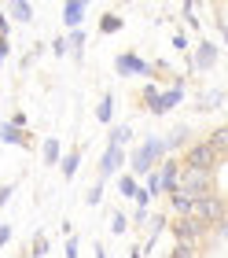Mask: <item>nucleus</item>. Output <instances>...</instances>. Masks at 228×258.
I'll return each instance as SVG.
<instances>
[{
    "label": "nucleus",
    "instance_id": "obj_1",
    "mask_svg": "<svg viewBox=\"0 0 228 258\" xmlns=\"http://www.w3.org/2000/svg\"><path fill=\"white\" fill-rule=\"evenodd\" d=\"M162 159H166V140L162 137H147L133 155L125 159V166H129L133 177H147V173H155L162 166Z\"/></svg>",
    "mask_w": 228,
    "mask_h": 258
},
{
    "label": "nucleus",
    "instance_id": "obj_2",
    "mask_svg": "<svg viewBox=\"0 0 228 258\" xmlns=\"http://www.w3.org/2000/svg\"><path fill=\"white\" fill-rule=\"evenodd\" d=\"M140 100L147 103V107H143V111H151V114H170V111L177 107V103L184 100V81L177 78V81H173V85L166 89V92H159L155 85H143V92H140Z\"/></svg>",
    "mask_w": 228,
    "mask_h": 258
},
{
    "label": "nucleus",
    "instance_id": "obj_3",
    "mask_svg": "<svg viewBox=\"0 0 228 258\" xmlns=\"http://www.w3.org/2000/svg\"><path fill=\"white\" fill-rule=\"evenodd\" d=\"M191 218L202 221L206 229H217L221 221L228 218V199L221 192H210V196H199L195 203H191Z\"/></svg>",
    "mask_w": 228,
    "mask_h": 258
},
{
    "label": "nucleus",
    "instance_id": "obj_4",
    "mask_svg": "<svg viewBox=\"0 0 228 258\" xmlns=\"http://www.w3.org/2000/svg\"><path fill=\"white\" fill-rule=\"evenodd\" d=\"M170 232H173V240L181 243V247H199V251H202V240H206L213 229H206V225L195 221V218H177L173 225H170Z\"/></svg>",
    "mask_w": 228,
    "mask_h": 258
},
{
    "label": "nucleus",
    "instance_id": "obj_5",
    "mask_svg": "<svg viewBox=\"0 0 228 258\" xmlns=\"http://www.w3.org/2000/svg\"><path fill=\"white\" fill-rule=\"evenodd\" d=\"M181 192L199 199V196H210L213 192V170H195V166H184L181 173Z\"/></svg>",
    "mask_w": 228,
    "mask_h": 258
},
{
    "label": "nucleus",
    "instance_id": "obj_6",
    "mask_svg": "<svg viewBox=\"0 0 228 258\" xmlns=\"http://www.w3.org/2000/svg\"><path fill=\"white\" fill-rule=\"evenodd\" d=\"M125 148H118V144H107L103 151V159H100V166H96V177H100V184H107L111 177H118V173L125 170Z\"/></svg>",
    "mask_w": 228,
    "mask_h": 258
},
{
    "label": "nucleus",
    "instance_id": "obj_7",
    "mask_svg": "<svg viewBox=\"0 0 228 258\" xmlns=\"http://www.w3.org/2000/svg\"><path fill=\"white\" fill-rule=\"evenodd\" d=\"M184 166H195V170H217V155H213V148L206 140H195V144L184 148Z\"/></svg>",
    "mask_w": 228,
    "mask_h": 258
},
{
    "label": "nucleus",
    "instance_id": "obj_8",
    "mask_svg": "<svg viewBox=\"0 0 228 258\" xmlns=\"http://www.w3.org/2000/svg\"><path fill=\"white\" fill-rule=\"evenodd\" d=\"M181 173H184V162H181V159H162L159 181H162V192H166V196L181 192Z\"/></svg>",
    "mask_w": 228,
    "mask_h": 258
},
{
    "label": "nucleus",
    "instance_id": "obj_9",
    "mask_svg": "<svg viewBox=\"0 0 228 258\" xmlns=\"http://www.w3.org/2000/svg\"><path fill=\"white\" fill-rule=\"evenodd\" d=\"M114 67H118V74H122V78H151V63L140 59V55H133V52H122Z\"/></svg>",
    "mask_w": 228,
    "mask_h": 258
},
{
    "label": "nucleus",
    "instance_id": "obj_10",
    "mask_svg": "<svg viewBox=\"0 0 228 258\" xmlns=\"http://www.w3.org/2000/svg\"><path fill=\"white\" fill-rule=\"evenodd\" d=\"M166 229H170V221H166L162 214H151V218H147V225H143V240H140L143 254H147V251L155 247V243H159V236H162Z\"/></svg>",
    "mask_w": 228,
    "mask_h": 258
},
{
    "label": "nucleus",
    "instance_id": "obj_11",
    "mask_svg": "<svg viewBox=\"0 0 228 258\" xmlns=\"http://www.w3.org/2000/svg\"><path fill=\"white\" fill-rule=\"evenodd\" d=\"M85 15H89V4H85V0H66V4L59 8V19H63L70 30H78L81 22H85Z\"/></svg>",
    "mask_w": 228,
    "mask_h": 258
},
{
    "label": "nucleus",
    "instance_id": "obj_12",
    "mask_svg": "<svg viewBox=\"0 0 228 258\" xmlns=\"http://www.w3.org/2000/svg\"><path fill=\"white\" fill-rule=\"evenodd\" d=\"M213 63H217V44L202 37L195 44V63H191V70H213Z\"/></svg>",
    "mask_w": 228,
    "mask_h": 258
},
{
    "label": "nucleus",
    "instance_id": "obj_13",
    "mask_svg": "<svg viewBox=\"0 0 228 258\" xmlns=\"http://www.w3.org/2000/svg\"><path fill=\"white\" fill-rule=\"evenodd\" d=\"M30 133L22 125H15V122H4L0 125V144H11V148H30Z\"/></svg>",
    "mask_w": 228,
    "mask_h": 258
},
{
    "label": "nucleus",
    "instance_id": "obj_14",
    "mask_svg": "<svg viewBox=\"0 0 228 258\" xmlns=\"http://www.w3.org/2000/svg\"><path fill=\"white\" fill-rule=\"evenodd\" d=\"M206 144L213 148L217 159H228V125H217L213 133H206Z\"/></svg>",
    "mask_w": 228,
    "mask_h": 258
},
{
    "label": "nucleus",
    "instance_id": "obj_15",
    "mask_svg": "<svg viewBox=\"0 0 228 258\" xmlns=\"http://www.w3.org/2000/svg\"><path fill=\"white\" fill-rule=\"evenodd\" d=\"M8 15L15 22H33V15H37V8L30 4V0H11L8 4Z\"/></svg>",
    "mask_w": 228,
    "mask_h": 258
},
{
    "label": "nucleus",
    "instance_id": "obj_16",
    "mask_svg": "<svg viewBox=\"0 0 228 258\" xmlns=\"http://www.w3.org/2000/svg\"><path fill=\"white\" fill-rule=\"evenodd\" d=\"M78 166H81V148H70L63 159H59V173H63V181H70L78 173Z\"/></svg>",
    "mask_w": 228,
    "mask_h": 258
},
{
    "label": "nucleus",
    "instance_id": "obj_17",
    "mask_svg": "<svg viewBox=\"0 0 228 258\" xmlns=\"http://www.w3.org/2000/svg\"><path fill=\"white\" fill-rule=\"evenodd\" d=\"M191 203H195L191 196L173 192V196H170V214H173V218H191Z\"/></svg>",
    "mask_w": 228,
    "mask_h": 258
},
{
    "label": "nucleus",
    "instance_id": "obj_18",
    "mask_svg": "<svg viewBox=\"0 0 228 258\" xmlns=\"http://www.w3.org/2000/svg\"><path fill=\"white\" fill-rule=\"evenodd\" d=\"M162 140H166V151H181V148H188V125H177L173 133H166Z\"/></svg>",
    "mask_w": 228,
    "mask_h": 258
},
{
    "label": "nucleus",
    "instance_id": "obj_19",
    "mask_svg": "<svg viewBox=\"0 0 228 258\" xmlns=\"http://www.w3.org/2000/svg\"><path fill=\"white\" fill-rule=\"evenodd\" d=\"M41 155H44V166H55V162H59L63 148H59V140H55V137H44V144H41Z\"/></svg>",
    "mask_w": 228,
    "mask_h": 258
},
{
    "label": "nucleus",
    "instance_id": "obj_20",
    "mask_svg": "<svg viewBox=\"0 0 228 258\" xmlns=\"http://www.w3.org/2000/svg\"><path fill=\"white\" fill-rule=\"evenodd\" d=\"M107 229H111L114 236H125L129 232V218L122 214V210H111V214H107Z\"/></svg>",
    "mask_w": 228,
    "mask_h": 258
},
{
    "label": "nucleus",
    "instance_id": "obj_21",
    "mask_svg": "<svg viewBox=\"0 0 228 258\" xmlns=\"http://www.w3.org/2000/svg\"><path fill=\"white\" fill-rule=\"evenodd\" d=\"M96 118H100L103 125H111V122H114V96H111V92H107V96L100 100V107H96Z\"/></svg>",
    "mask_w": 228,
    "mask_h": 258
},
{
    "label": "nucleus",
    "instance_id": "obj_22",
    "mask_svg": "<svg viewBox=\"0 0 228 258\" xmlns=\"http://www.w3.org/2000/svg\"><path fill=\"white\" fill-rule=\"evenodd\" d=\"M118 192H122L125 199H136L140 184H136V177H133V173H118Z\"/></svg>",
    "mask_w": 228,
    "mask_h": 258
},
{
    "label": "nucleus",
    "instance_id": "obj_23",
    "mask_svg": "<svg viewBox=\"0 0 228 258\" xmlns=\"http://www.w3.org/2000/svg\"><path fill=\"white\" fill-rule=\"evenodd\" d=\"M224 100H228V96H224L221 89H210V92H202V111H217Z\"/></svg>",
    "mask_w": 228,
    "mask_h": 258
},
{
    "label": "nucleus",
    "instance_id": "obj_24",
    "mask_svg": "<svg viewBox=\"0 0 228 258\" xmlns=\"http://www.w3.org/2000/svg\"><path fill=\"white\" fill-rule=\"evenodd\" d=\"M129 140H133V125H114V129H111V144L125 148Z\"/></svg>",
    "mask_w": 228,
    "mask_h": 258
},
{
    "label": "nucleus",
    "instance_id": "obj_25",
    "mask_svg": "<svg viewBox=\"0 0 228 258\" xmlns=\"http://www.w3.org/2000/svg\"><path fill=\"white\" fill-rule=\"evenodd\" d=\"M140 188L147 192L151 199H155V196H162V181H159V170H155V173H147V177H143V184H140Z\"/></svg>",
    "mask_w": 228,
    "mask_h": 258
},
{
    "label": "nucleus",
    "instance_id": "obj_26",
    "mask_svg": "<svg viewBox=\"0 0 228 258\" xmlns=\"http://www.w3.org/2000/svg\"><path fill=\"white\" fill-rule=\"evenodd\" d=\"M44 254H48V236L37 232V236H33V247H30V258H44Z\"/></svg>",
    "mask_w": 228,
    "mask_h": 258
},
{
    "label": "nucleus",
    "instance_id": "obj_27",
    "mask_svg": "<svg viewBox=\"0 0 228 258\" xmlns=\"http://www.w3.org/2000/svg\"><path fill=\"white\" fill-rule=\"evenodd\" d=\"M100 30H103V33H114V30H122V19H118L114 11H107V15H103V22H100Z\"/></svg>",
    "mask_w": 228,
    "mask_h": 258
},
{
    "label": "nucleus",
    "instance_id": "obj_28",
    "mask_svg": "<svg viewBox=\"0 0 228 258\" xmlns=\"http://www.w3.org/2000/svg\"><path fill=\"white\" fill-rule=\"evenodd\" d=\"M170 258H202V251H199V247H181V243H173Z\"/></svg>",
    "mask_w": 228,
    "mask_h": 258
},
{
    "label": "nucleus",
    "instance_id": "obj_29",
    "mask_svg": "<svg viewBox=\"0 0 228 258\" xmlns=\"http://www.w3.org/2000/svg\"><path fill=\"white\" fill-rule=\"evenodd\" d=\"M85 203H89V207H100V203H103V184H100V181L85 192Z\"/></svg>",
    "mask_w": 228,
    "mask_h": 258
},
{
    "label": "nucleus",
    "instance_id": "obj_30",
    "mask_svg": "<svg viewBox=\"0 0 228 258\" xmlns=\"http://www.w3.org/2000/svg\"><path fill=\"white\" fill-rule=\"evenodd\" d=\"M173 48H177V52H188V33H184V30L173 33Z\"/></svg>",
    "mask_w": 228,
    "mask_h": 258
},
{
    "label": "nucleus",
    "instance_id": "obj_31",
    "mask_svg": "<svg viewBox=\"0 0 228 258\" xmlns=\"http://www.w3.org/2000/svg\"><path fill=\"white\" fill-rule=\"evenodd\" d=\"M52 52H55V55H66V52H70V41H66V37H55V41H52Z\"/></svg>",
    "mask_w": 228,
    "mask_h": 258
},
{
    "label": "nucleus",
    "instance_id": "obj_32",
    "mask_svg": "<svg viewBox=\"0 0 228 258\" xmlns=\"http://www.w3.org/2000/svg\"><path fill=\"white\" fill-rule=\"evenodd\" d=\"M147 218H151V210H147V207H136V214H133V221H136L140 229L147 225Z\"/></svg>",
    "mask_w": 228,
    "mask_h": 258
},
{
    "label": "nucleus",
    "instance_id": "obj_33",
    "mask_svg": "<svg viewBox=\"0 0 228 258\" xmlns=\"http://www.w3.org/2000/svg\"><path fill=\"white\" fill-rule=\"evenodd\" d=\"M63 258H81V254H78V240H74V236L66 240V247H63Z\"/></svg>",
    "mask_w": 228,
    "mask_h": 258
},
{
    "label": "nucleus",
    "instance_id": "obj_34",
    "mask_svg": "<svg viewBox=\"0 0 228 258\" xmlns=\"http://www.w3.org/2000/svg\"><path fill=\"white\" fill-rule=\"evenodd\" d=\"M11 243V225H0V247H8Z\"/></svg>",
    "mask_w": 228,
    "mask_h": 258
},
{
    "label": "nucleus",
    "instance_id": "obj_35",
    "mask_svg": "<svg viewBox=\"0 0 228 258\" xmlns=\"http://www.w3.org/2000/svg\"><path fill=\"white\" fill-rule=\"evenodd\" d=\"M70 44H74V48H81V44H85V33L74 30V33H70Z\"/></svg>",
    "mask_w": 228,
    "mask_h": 258
},
{
    "label": "nucleus",
    "instance_id": "obj_36",
    "mask_svg": "<svg viewBox=\"0 0 228 258\" xmlns=\"http://www.w3.org/2000/svg\"><path fill=\"white\" fill-rule=\"evenodd\" d=\"M11 192H15V184H4V188H0V207H4L8 199H11Z\"/></svg>",
    "mask_w": 228,
    "mask_h": 258
},
{
    "label": "nucleus",
    "instance_id": "obj_37",
    "mask_svg": "<svg viewBox=\"0 0 228 258\" xmlns=\"http://www.w3.org/2000/svg\"><path fill=\"white\" fill-rule=\"evenodd\" d=\"M217 236H221V240L228 243V218H224V221H221V225H217Z\"/></svg>",
    "mask_w": 228,
    "mask_h": 258
},
{
    "label": "nucleus",
    "instance_id": "obj_38",
    "mask_svg": "<svg viewBox=\"0 0 228 258\" xmlns=\"http://www.w3.org/2000/svg\"><path fill=\"white\" fill-rule=\"evenodd\" d=\"M8 52H11V48H8V37H0V63L8 59Z\"/></svg>",
    "mask_w": 228,
    "mask_h": 258
},
{
    "label": "nucleus",
    "instance_id": "obj_39",
    "mask_svg": "<svg viewBox=\"0 0 228 258\" xmlns=\"http://www.w3.org/2000/svg\"><path fill=\"white\" fill-rule=\"evenodd\" d=\"M217 26H221V37H224V44H228V22H224V19H217Z\"/></svg>",
    "mask_w": 228,
    "mask_h": 258
},
{
    "label": "nucleus",
    "instance_id": "obj_40",
    "mask_svg": "<svg viewBox=\"0 0 228 258\" xmlns=\"http://www.w3.org/2000/svg\"><path fill=\"white\" fill-rule=\"evenodd\" d=\"M129 258H143V247H140V243H136L133 251H129Z\"/></svg>",
    "mask_w": 228,
    "mask_h": 258
}]
</instances>
